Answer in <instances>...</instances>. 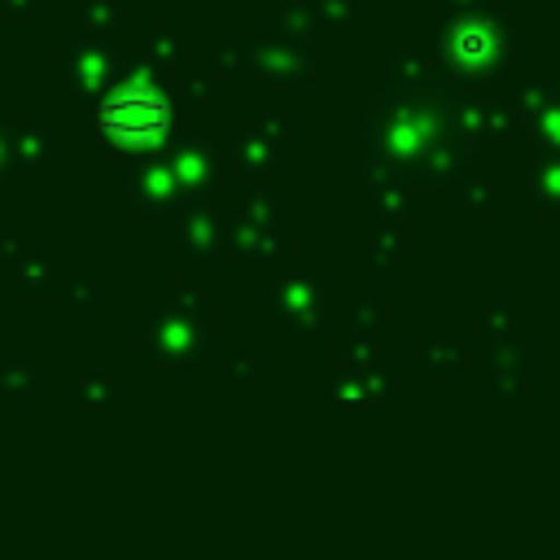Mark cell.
I'll list each match as a JSON object with an SVG mask.
<instances>
[{
	"label": "cell",
	"instance_id": "6da1fadb",
	"mask_svg": "<svg viewBox=\"0 0 560 560\" xmlns=\"http://www.w3.org/2000/svg\"><path fill=\"white\" fill-rule=\"evenodd\" d=\"M166 127H171V109L144 83H127L101 105V131L118 144H153L158 136H166Z\"/></svg>",
	"mask_w": 560,
	"mask_h": 560
}]
</instances>
